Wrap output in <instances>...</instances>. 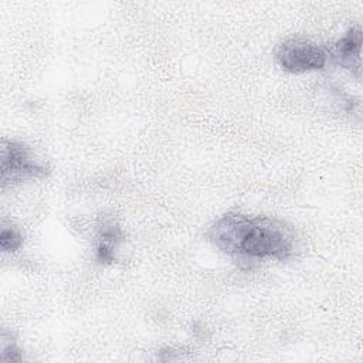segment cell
Masks as SVG:
<instances>
[{
	"instance_id": "6da1fadb",
	"label": "cell",
	"mask_w": 363,
	"mask_h": 363,
	"mask_svg": "<svg viewBox=\"0 0 363 363\" xmlns=\"http://www.w3.org/2000/svg\"><path fill=\"white\" fill-rule=\"evenodd\" d=\"M207 237L221 252L241 262L265 258L284 261L298 251L295 230L267 216L227 213L210 227Z\"/></svg>"
},
{
	"instance_id": "7a4b0ae2",
	"label": "cell",
	"mask_w": 363,
	"mask_h": 363,
	"mask_svg": "<svg viewBox=\"0 0 363 363\" xmlns=\"http://www.w3.org/2000/svg\"><path fill=\"white\" fill-rule=\"evenodd\" d=\"M1 190L30 179H41L48 174V169L33 159L26 145L16 140H1L0 147Z\"/></svg>"
},
{
	"instance_id": "3957f363",
	"label": "cell",
	"mask_w": 363,
	"mask_h": 363,
	"mask_svg": "<svg viewBox=\"0 0 363 363\" xmlns=\"http://www.w3.org/2000/svg\"><path fill=\"white\" fill-rule=\"evenodd\" d=\"M275 55L281 68L292 74L322 69L328 60V51L305 38H291L284 41L278 47Z\"/></svg>"
},
{
	"instance_id": "277c9868",
	"label": "cell",
	"mask_w": 363,
	"mask_h": 363,
	"mask_svg": "<svg viewBox=\"0 0 363 363\" xmlns=\"http://www.w3.org/2000/svg\"><path fill=\"white\" fill-rule=\"evenodd\" d=\"M362 30L360 27H352L347 33L330 45L329 54L343 68L352 71L360 78L362 71Z\"/></svg>"
},
{
	"instance_id": "5b68a950",
	"label": "cell",
	"mask_w": 363,
	"mask_h": 363,
	"mask_svg": "<svg viewBox=\"0 0 363 363\" xmlns=\"http://www.w3.org/2000/svg\"><path fill=\"white\" fill-rule=\"evenodd\" d=\"M96 238H98L96 247H95L96 261L99 264H112L115 261V251L121 244V241L123 240L121 227L112 220L102 221V225L99 227Z\"/></svg>"
},
{
	"instance_id": "8992f818",
	"label": "cell",
	"mask_w": 363,
	"mask_h": 363,
	"mask_svg": "<svg viewBox=\"0 0 363 363\" xmlns=\"http://www.w3.org/2000/svg\"><path fill=\"white\" fill-rule=\"evenodd\" d=\"M23 244V235L21 233L13 227V225H6L3 223L1 231H0V247L3 252H13L17 251Z\"/></svg>"
},
{
	"instance_id": "52a82bcc",
	"label": "cell",
	"mask_w": 363,
	"mask_h": 363,
	"mask_svg": "<svg viewBox=\"0 0 363 363\" xmlns=\"http://www.w3.org/2000/svg\"><path fill=\"white\" fill-rule=\"evenodd\" d=\"M1 340H3V352H1V360L3 362H20L23 360L21 350L17 347V345L10 339L7 342L6 336L1 333Z\"/></svg>"
}]
</instances>
